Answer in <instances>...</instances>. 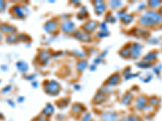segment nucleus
<instances>
[{
	"instance_id": "1",
	"label": "nucleus",
	"mask_w": 162,
	"mask_h": 121,
	"mask_svg": "<svg viewBox=\"0 0 162 121\" xmlns=\"http://www.w3.org/2000/svg\"><path fill=\"white\" fill-rule=\"evenodd\" d=\"M162 21V16L161 14L156 11H148L142 15L140 19V22L144 26H152L157 24Z\"/></svg>"
},
{
	"instance_id": "2",
	"label": "nucleus",
	"mask_w": 162,
	"mask_h": 121,
	"mask_svg": "<svg viewBox=\"0 0 162 121\" xmlns=\"http://www.w3.org/2000/svg\"><path fill=\"white\" fill-rule=\"evenodd\" d=\"M45 92L50 95H57L59 94L60 90V85L57 82L52 80L50 82H46L44 85Z\"/></svg>"
},
{
	"instance_id": "3",
	"label": "nucleus",
	"mask_w": 162,
	"mask_h": 121,
	"mask_svg": "<svg viewBox=\"0 0 162 121\" xmlns=\"http://www.w3.org/2000/svg\"><path fill=\"white\" fill-rule=\"evenodd\" d=\"M12 12L19 19H24L28 14V11L25 7L21 6H15L12 8Z\"/></svg>"
},
{
	"instance_id": "4",
	"label": "nucleus",
	"mask_w": 162,
	"mask_h": 121,
	"mask_svg": "<svg viewBox=\"0 0 162 121\" xmlns=\"http://www.w3.org/2000/svg\"><path fill=\"white\" fill-rule=\"evenodd\" d=\"M75 23L71 20H65L61 25V28L64 32L70 33L75 30Z\"/></svg>"
},
{
	"instance_id": "5",
	"label": "nucleus",
	"mask_w": 162,
	"mask_h": 121,
	"mask_svg": "<svg viewBox=\"0 0 162 121\" xmlns=\"http://www.w3.org/2000/svg\"><path fill=\"white\" fill-rule=\"evenodd\" d=\"M93 5H94L95 12L98 15H101L105 11V3L103 1H95Z\"/></svg>"
},
{
	"instance_id": "6",
	"label": "nucleus",
	"mask_w": 162,
	"mask_h": 121,
	"mask_svg": "<svg viewBox=\"0 0 162 121\" xmlns=\"http://www.w3.org/2000/svg\"><path fill=\"white\" fill-rule=\"evenodd\" d=\"M97 23L96 21H93V20H90V21H88L86 24L84 25L83 28L87 33L88 32L91 33V32L94 31L97 29Z\"/></svg>"
},
{
	"instance_id": "7",
	"label": "nucleus",
	"mask_w": 162,
	"mask_h": 121,
	"mask_svg": "<svg viewBox=\"0 0 162 121\" xmlns=\"http://www.w3.org/2000/svg\"><path fill=\"white\" fill-rule=\"evenodd\" d=\"M57 26H58L57 23L54 21V20H50V21L46 22V23L44 25V29H45V31L46 32L52 33V32H54L56 30Z\"/></svg>"
},
{
	"instance_id": "8",
	"label": "nucleus",
	"mask_w": 162,
	"mask_h": 121,
	"mask_svg": "<svg viewBox=\"0 0 162 121\" xmlns=\"http://www.w3.org/2000/svg\"><path fill=\"white\" fill-rule=\"evenodd\" d=\"M101 117L104 121H117L118 116L115 112H105Z\"/></svg>"
},
{
	"instance_id": "9",
	"label": "nucleus",
	"mask_w": 162,
	"mask_h": 121,
	"mask_svg": "<svg viewBox=\"0 0 162 121\" xmlns=\"http://www.w3.org/2000/svg\"><path fill=\"white\" fill-rule=\"evenodd\" d=\"M141 50H142V46L140 44H135V45H132L131 51L132 57H135V58L139 57L140 53H141Z\"/></svg>"
},
{
	"instance_id": "10",
	"label": "nucleus",
	"mask_w": 162,
	"mask_h": 121,
	"mask_svg": "<svg viewBox=\"0 0 162 121\" xmlns=\"http://www.w3.org/2000/svg\"><path fill=\"white\" fill-rule=\"evenodd\" d=\"M75 37L77 38L78 40H82V41H88L90 40L91 37L89 34H88L87 32H83V31H78L75 33Z\"/></svg>"
},
{
	"instance_id": "11",
	"label": "nucleus",
	"mask_w": 162,
	"mask_h": 121,
	"mask_svg": "<svg viewBox=\"0 0 162 121\" xmlns=\"http://www.w3.org/2000/svg\"><path fill=\"white\" fill-rule=\"evenodd\" d=\"M0 31H1V32L10 33L11 35V34H14V32H16V29L13 26H11L8 24H1L0 25Z\"/></svg>"
},
{
	"instance_id": "12",
	"label": "nucleus",
	"mask_w": 162,
	"mask_h": 121,
	"mask_svg": "<svg viewBox=\"0 0 162 121\" xmlns=\"http://www.w3.org/2000/svg\"><path fill=\"white\" fill-rule=\"evenodd\" d=\"M146 105H147V99L144 96H140L137 99L135 106L138 110H143L144 108H146Z\"/></svg>"
},
{
	"instance_id": "13",
	"label": "nucleus",
	"mask_w": 162,
	"mask_h": 121,
	"mask_svg": "<svg viewBox=\"0 0 162 121\" xmlns=\"http://www.w3.org/2000/svg\"><path fill=\"white\" fill-rule=\"evenodd\" d=\"M105 95L104 94L103 92L100 91V92H97L96 95H95L94 99H93V102L97 104H100V103H102L103 102L105 101Z\"/></svg>"
},
{
	"instance_id": "14",
	"label": "nucleus",
	"mask_w": 162,
	"mask_h": 121,
	"mask_svg": "<svg viewBox=\"0 0 162 121\" xmlns=\"http://www.w3.org/2000/svg\"><path fill=\"white\" fill-rule=\"evenodd\" d=\"M119 81H120V75L118 74H114L109 78L106 86H115L117 83H118Z\"/></svg>"
},
{
	"instance_id": "15",
	"label": "nucleus",
	"mask_w": 162,
	"mask_h": 121,
	"mask_svg": "<svg viewBox=\"0 0 162 121\" xmlns=\"http://www.w3.org/2000/svg\"><path fill=\"white\" fill-rule=\"evenodd\" d=\"M50 53H49L47 51H42V52H41L40 53V55H39L38 59H39L42 63H47L50 61Z\"/></svg>"
},
{
	"instance_id": "16",
	"label": "nucleus",
	"mask_w": 162,
	"mask_h": 121,
	"mask_svg": "<svg viewBox=\"0 0 162 121\" xmlns=\"http://www.w3.org/2000/svg\"><path fill=\"white\" fill-rule=\"evenodd\" d=\"M54 107H53V105H51V104H47L46 107L43 109L42 114L45 115V116H51V115L54 113Z\"/></svg>"
},
{
	"instance_id": "17",
	"label": "nucleus",
	"mask_w": 162,
	"mask_h": 121,
	"mask_svg": "<svg viewBox=\"0 0 162 121\" xmlns=\"http://www.w3.org/2000/svg\"><path fill=\"white\" fill-rule=\"evenodd\" d=\"M16 66L18 68L19 70L21 72H26L28 70V64L25 62H23V61H20V62H18L16 63Z\"/></svg>"
},
{
	"instance_id": "18",
	"label": "nucleus",
	"mask_w": 162,
	"mask_h": 121,
	"mask_svg": "<svg viewBox=\"0 0 162 121\" xmlns=\"http://www.w3.org/2000/svg\"><path fill=\"white\" fill-rule=\"evenodd\" d=\"M133 99V95L131 94V93H127L124 95V97L122 98V103L123 105H129L130 103H131Z\"/></svg>"
},
{
	"instance_id": "19",
	"label": "nucleus",
	"mask_w": 162,
	"mask_h": 121,
	"mask_svg": "<svg viewBox=\"0 0 162 121\" xmlns=\"http://www.w3.org/2000/svg\"><path fill=\"white\" fill-rule=\"evenodd\" d=\"M84 110V106L81 105V104H79V103H76V104L73 105V107H72V112L76 113V114L81 113Z\"/></svg>"
},
{
	"instance_id": "20",
	"label": "nucleus",
	"mask_w": 162,
	"mask_h": 121,
	"mask_svg": "<svg viewBox=\"0 0 162 121\" xmlns=\"http://www.w3.org/2000/svg\"><path fill=\"white\" fill-rule=\"evenodd\" d=\"M134 19V17L131 15H129V14H125L122 17V21L125 23H131L132 20Z\"/></svg>"
},
{
	"instance_id": "21",
	"label": "nucleus",
	"mask_w": 162,
	"mask_h": 121,
	"mask_svg": "<svg viewBox=\"0 0 162 121\" xmlns=\"http://www.w3.org/2000/svg\"><path fill=\"white\" fill-rule=\"evenodd\" d=\"M87 66H88L87 62H85V61H81L80 62L78 63V65H77V69H78L79 71H83V70L87 67Z\"/></svg>"
},
{
	"instance_id": "22",
	"label": "nucleus",
	"mask_w": 162,
	"mask_h": 121,
	"mask_svg": "<svg viewBox=\"0 0 162 121\" xmlns=\"http://www.w3.org/2000/svg\"><path fill=\"white\" fill-rule=\"evenodd\" d=\"M120 121H140V120L138 116H127L122 118Z\"/></svg>"
},
{
	"instance_id": "23",
	"label": "nucleus",
	"mask_w": 162,
	"mask_h": 121,
	"mask_svg": "<svg viewBox=\"0 0 162 121\" xmlns=\"http://www.w3.org/2000/svg\"><path fill=\"white\" fill-rule=\"evenodd\" d=\"M130 54H131V51L129 50V49H126V48H124L120 51V55L122 57H128Z\"/></svg>"
},
{
	"instance_id": "24",
	"label": "nucleus",
	"mask_w": 162,
	"mask_h": 121,
	"mask_svg": "<svg viewBox=\"0 0 162 121\" xmlns=\"http://www.w3.org/2000/svg\"><path fill=\"white\" fill-rule=\"evenodd\" d=\"M7 41L8 43H10V44L16 43V42L17 41V37H16V36L15 34H11V35H10V36H7Z\"/></svg>"
},
{
	"instance_id": "25",
	"label": "nucleus",
	"mask_w": 162,
	"mask_h": 121,
	"mask_svg": "<svg viewBox=\"0 0 162 121\" xmlns=\"http://www.w3.org/2000/svg\"><path fill=\"white\" fill-rule=\"evenodd\" d=\"M157 54L156 53H149L147 56H145L144 57V61H152V60H154V59L157 57Z\"/></svg>"
},
{
	"instance_id": "26",
	"label": "nucleus",
	"mask_w": 162,
	"mask_h": 121,
	"mask_svg": "<svg viewBox=\"0 0 162 121\" xmlns=\"http://www.w3.org/2000/svg\"><path fill=\"white\" fill-rule=\"evenodd\" d=\"M122 4V2H120V1H111L109 3V5H110V7L112 8H118V7H121Z\"/></svg>"
},
{
	"instance_id": "27",
	"label": "nucleus",
	"mask_w": 162,
	"mask_h": 121,
	"mask_svg": "<svg viewBox=\"0 0 162 121\" xmlns=\"http://www.w3.org/2000/svg\"><path fill=\"white\" fill-rule=\"evenodd\" d=\"M148 5L153 8H156L161 5V2H159V1H150Z\"/></svg>"
},
{
	"instance_id": "28",
	"label": "nucleus",
	"mask_w": 162,
	"mask_h": 121,
	"mask_svg": "<svg viewBox=\"0 0 162 121\" xmlns=\"http://www.w3.org/2000/svg\"><path fill=\"white\" fill-rule=\"evenodd\" d=\"M138 66L141 68H148L151 66L150 63H144V62H140L138 64Z\"/></svg>"
},
{
	"instance_id": "29",
	"label": "nucleus",
	"mask_w": 162,
	"mask_h": 121,
	"mask_svg": "<svg viewBox=\"0 0 162 121\" xmlns=\"http://www.w3.org/2000/svg\"><path fill=\"white\" fill-rule=\"evenodd\" d=\"M106 21H108V22H110V23L115 22V18L113 17L111 15H108L106 16Z\"/></svg>"
},
{
	"instance_id": "30",
	"label": "nucleus",
	"mask_w": 162,
	"mask_h": 121,
	"mask_svg": "<svg viewBox=\"0 0 162 121\" xmlns=\"http://www.w3.org/2000/svg\"><path fill=\"white\" fill-rule=\"evenodd\" d=\"M100 28L103 31H107V26H106L105 23H101L100 24Z\"/></svg>"
},
{
	"instance_id": "31",
	"label": "nucleus",
	"mask_w": 162,
	"mask_h": 121,
	"mask_svg": "<svg viewBox=\"0 0 162 121\" xmlns=\"http://www.w3.org/2000/svg\"><path fill=\"white\" fill-rule=\"evenodd\" d=\"M91 119H92V116H91L90 114H87L85 115V116L82 119V121H90Z\"/></svg>"
},
{
	"instance_id": "32",
	"label": "nucleus",
	"mask_w": 162,
	"mask_h": 121,
	"mask_svg": "<svg viewBox=\"0 0 162 121\" xmlns=\"http://www.w3.org/2000/svg\"><path fill=\"white\" fill-rule=\"evenodd\" d=\"M150 103H151L152 105H157L158 103V99L157 98H155V97H153V98L150 99Z\"/></svg>"
},
{
	"instance_id": "33",
	"label": "nucleus",
	"mask_w": 162,
	"mask_h": 121,
	"mask_svg": "<svg viewBox=\"0 0 162 121\" xmlns=\"http://www.w3.org/2000/svg\"><path fill=\"white\" fill-rule=\"evenodd\" d=\"M97 36H99V37H105V36H108V32H107V31H101V32H99Z\"/></svg>"
},
{
	"instance_id": "34",
	"label": "nucleus",
	"mask_w": 162,
	"mask_h": 121,
	"mask_svg": "<svg viewBox=\"0 0 162 121\" xmlns=\"http://www.w3.org/2000/svg\"><path fill=\"white\" fill-rule=\"evenodd\" d=\"M11 86H6L4 89H3V93H7V92H8V91H10L11 90Z\"/></svg>"
},
{
	"instance_id": "35",
	"label": "nucleus",
	"mask_w": 162,
	"mask_h": 121,
	"mask_svg": "<svg viewBox=\"0 0 162 121\" xmlns=\"http://www.w3.org/2000/svg\"><path fill=\"white\" fill-rule=\"evenodd\" d=\"M5 8V3L3 1H0V11H3Z\"/></svg>"
},
{
	"instance_id": "36",
	"label": "nucleus",
	"mask_w": 162,
	"mask_h": 121,
	"mask_svg": "<svg viewBox=\"0 0 162 121\" xmlns=\"http://www.w3.org/2000/svg\"><path fill=\"white\" fill-rule=\"evenodd\" d=\"M19 38H20L22 40L23 39H26V40H27L28 36H25V35H22V34H21V35H19Z\"/></svg>"
},
{
	"instance_id": "37",
	"label": "nucleus",
	"mask_w": 162,
	"mask_h": 121,
	"mask_svg": "<svg viewBox=\"0 0 162 121\" xmlns=\"http://www.w3.org/2000/svg\"><path fill=\"white\" fill-rule=\"evenodd\" d=\"M101 62V57L100 58V57H98V58H97L96 60H95V63H99Z\"/></svg>"
},
{
	"instance_id": "38",
	"label": "nucleus",
	"mask_w": 162,
	"mask_h": 121,
	"mask_svg": "<svg viewBox=\"0 0 162 121\" xmlns=\"http://www.w3.org/2000/svg\"><path fill=\"white\" fill-rule=\"evenodd\" d=\"M34 78H35V75H32V76L28 77V80H32V79H33Z\"/></svg>"
},
{
	"instance_id": "39",
	"label": "nucleus",
	"mask_w": 162,
	"mask_h": 121,
	"mask_svg": "<svg viewBox=\"0 0 162 121\" xmlns=\"http://www.w3.org/2000/svg\"><path fill=\"white\" fill-rule=\"evenodd\" d=\"M38 121H48V120H47L46 119H45V118H41H41L38 119Z\"/></svg>"
},
{
	"instance_id": "40",
	"label": "nucleus",
	"mask_w": 162,
	"mask_h": 121,
	"mask_svg": "<svg viewBox=\"0 0 162 121\" xmlns=\"http://www.w3.org/2000/svg\"><path fill=\"white\" fill-rule=\"evenodd\" d=\"M3 39V34H2V32H1V31H0V40Z\"/></svg>"
},
{
	"instance_id": "41",
	"label": "nucleus",
	"mask_w": 162,
	"mask_h": 121,
	"mask_svg": "<svg viewBox=\"0 0 162 121\" xmlns=\"http://www.w3.org/2000/svg\"><path fill=\"white\" fill-rule=\"evenodd\" d=\"M2 70H7V67H5V66H2Z\"/></svg>"
},
{
	"instance_id": "42",
	"label": "nucleus",
	"mask_w": 162,
	"mask_h": 121,
	"mask_svg": "<svg viewBox=\"0 0 162 121\" xmlns=\"http://www.w3.org/2000/svg\"><path fill=\"white\" fill-rule=\"evenodd\" d=\"M33 86H37V82H36V83H33Z\"/></svg>"
},
{
	"instance_id": "43",
	"label": "nucleus",
	"mask_w": 162,
	"mask_h": 121,
	"mask_svg": "<svg viewBox=\"0 0 162 121\" xmlns=\"http://www.w3.org/2000/svg\"><path fill=\"white\" fill-rule=\"evenodd\" d=\"M161 15H162V8H161Z\"/></svg>"
}]
</instances>
